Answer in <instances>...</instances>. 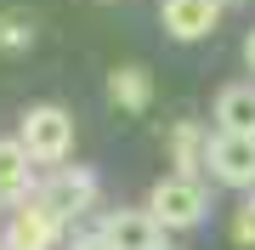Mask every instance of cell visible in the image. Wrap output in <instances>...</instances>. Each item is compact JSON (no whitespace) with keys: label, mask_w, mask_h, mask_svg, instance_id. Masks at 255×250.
Masks as SVG:
<instances>
[{"label":"cell","mask_w":255,"mask_h":250,"mask_svg":"<svg viewBox=\"0 0 255 250\" xmlns=\"http://www.w3.org/2000/svg\"><path fill=\"white\" fill-rule=\"evenodd\" d=\"M17 148L28 154V165H68V154H74V120H68V108H57V102H34V108L17 120Z\"/></svg>","instance_id":"6da1fadb"},{"label":"cell","mask_w":255,"mask_h":250,"mask_svg":"<svg viewBox=\"0 0 255 250\" xmlns=\"http://www.w3.org/2000/svg\"><path fill=\"white\" fill-rule=\"evenodd\" d=\"M28 205H34V211H46L57 228L80 222V216L97 205V171H85V165H57L51 176H40V182H34Z\"/></svg>","instance_id":"7a4b0ae2"},{"label":"cell","mask_w":255,"mask_h":250,"mask_svg":"<svg viewBox=\"0 0 255 250\" xmlns=\"http://www.w3.org/2000/svg\"><path fill=\"white\" fill-rule=\"evenodd\" d=\"M204 211H210V194H204V182H193V176H164V182H153V194H147V216H153L159 233L199 228Z\"/></svg>","instance_id":"3957f363"},{"label":"cell","mask_w":255,"mask_h":250,"mask_svg":"<svg viewBox=\"0 0 255 250\" xmlns=\"http://www.w3.org/2000/svg\"><path fill=\"white\" fill-rule=\"evenodd\" d=\"M204 176H216L221 188H255V137H221V131H210Z\"/></svg>","instance_id":"277c9868"},{"label":"cell","mask_w":255,"mask_h":250,"mask_svg":"<svg viewBox=\"0 0 255 250\" xmlns=\"http://www.w3.org/2000/svg\"><path fill=\"white\" fill-rule=\"evenodd\" d=\"M97 239H102V250H159L164 233L153 228L147 211H108L102 228H97Z\"/></svg>","instance_id":"5b68a950"},{"label":"cell","mask_w":255,"mask_h":250,"mask_svg":"<svg viewBox=\"0 0 255 250\" xmlns=\"http://www.w3.org/2000/svg\"><path fill=\"white\" fill-rule=\"evenodd\" d=\"M159 23L170 40H204L221 23V0H159Z\"/></svg>","instance_id":"8992f818"},{"label":"cell","mask_w":255,"mask_h":250,"mask_svg":"<svg viewBox=\"0 0 255 250\" xmlns=\"http://www.w3.org/2000/svg\"><path fill=\"white\" fill-rule=\"evenodd\" d=\"M216 131L221 137H255V85L227 80L216 91Z\"/></svg>","instance_id":"52a82bcc"},{"label":"cell","mask_w":255,"mask_h":250,"mask_svg":"<svg viewBox=\"0 0 255 250\" xmlns=\"http://www.w3.org/2000/svg\"><path fill=\"white\" fill-rule=\"evenodd\" d=\"M57 239H63V228H57L46 211H34L28 199L6 216V250H51Z\"/></svg>","instance_id":"ba28073f"},{"label":"cell","mask_w":255,"mask_h":250,"mask_svg":"<svg viewBox=\"0 0 255 250\" xmlns=\"http://www.w3.org/2000/svg\"><path fill=\"white\" fill-rule=\"evenodd\" d=\"M34 165H28V154L17 148V137H0V205H23L34 194Z\"/></svg>","instance_id":"9c48e42d"},{"label":"cell","mask_w":255,"mask_h":250,"mask_svg":"<svg viewBox=\"0 0 255 250\" xmlns=\"http://www.w3.org/2000/svg\"><path fill=\"white\" fill-rule=\"evenodd\" d=\"M204 154H210V131H204L199 120H176V125H170V159H176L170 176H193V182H199Z\"/></svg>","instance_id":"30bf717a"},{"label":"cell","mask_w":255,"mask_h":250,"mask_svg":"<svg viewBox=\"0 0 255 250\" xmlns=\"http://www.w3.org/2000/svg\"><path fill=\"white\" fill-rule=\"evenodd\" d=\"M108 97H114V108L142 114L147 102H153V80H147V68H136V63H119L114 74H108Z\"/></svg>","instance_id":"8fae6325"},{"label":"cell","mask_w":255,"mask_h":250,"mask_svg":"<svg viewBox=\"0 0 255 250\" xmlns=\"http://www.w3.org/2000/svg\"><path fill=\"white\" fill-rule=\"evenodd\" d=\"M28 40H34V17L28 11H6L0 17V51H28Z\"/></svg>","instance_id":"7c38bea8"},{"label":"cell","mask_w":255,"mask_h":250,"mask_svg":"<svg viewBox=\"0 0 255 250\" xmlns=\"http://www.w3.org/2000/svg\"><path fill=\"white\" fill-rule=\"evenodd\" d=\"M233 245H244V250H255V194L233 211Z\"/></svg>","instance_id":"4fadbf2b"},{"label":"cell","mask_w":255,"mask_h":250,"mask_svg":"<svg viewBox=\"0 0 255 250\" xmlns=\"http://www.w3.org/2000/svg\"><path fill=\"white\" fill-rule=\"evenodd\" d=\"M68 250H102V239H97V233H85V239H74Z\"/></svg>","instance_id":"5bb4252c"},{"label":"cell","mask_w":255,"mask_h":250,"mask_svg":"<svg viewBox=\"0 0 255 250\" xmlns=\"http://www.w3.org/2000/svg\"><path fill=\"white\" fill-rule=\"evenodd\" d=\"M244 63H250V74H255V28H250V40H244Z\"/></svg>","instance_id":"9a60e30c"},{"label":"cell","mask_w":255,"mask_h":250,"mask_svg":"<svg viewBox=\"0 0 255 250\" xmlns=\"http://www.w3.org/2000/svg\"><path fill=\"white\" fill-rule=\"evenodd\" d=\"M159 250H176V245H159Z\"/></svg>","instance_id":"2e32d148"}]
</instances>
